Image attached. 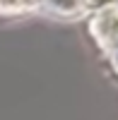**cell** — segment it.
<instances>
[{
    "label": "cell",
    "mask_w": 118,
    "mask_h": 120,
    "mask_svg": "<svg viewBox=\"0 0 118 120\" xmlns=\"http://www.w3.org/2000/svg\"><path fill=\"white\" fill-rule=\"evenodd\" d=\"M89 31L104 51L113 72L118 75V3L94 12V17L89 19Z\"/></svg>",
    "instance_id": "6da1fadb"
},
{
    "label": "cell",
    "mask_w": 118,
    "mask_h": 120,
    "mask_svg": "<svg viewBox=\"0 0 118 120\" xmlns=\"http://www.w3.org/2000/svg\"><path fill=\"white\" fill-rule=\"evenodd\" d=\"M39 7H41V0H0V15L5 17L39 12Z\"/></svg>",
    "instance_id": "7a4b0ae2"
}]
</instances>
